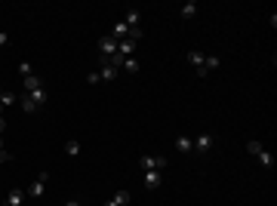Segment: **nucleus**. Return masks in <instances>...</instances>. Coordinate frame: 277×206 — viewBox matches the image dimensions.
I'll return each mask as SVG.
<instances>
[{"instance_id": "obj_1", "label": "nucleus", "mask_w": 277, "mask_h": 206, "mask_svg": "<svg viewBox=\"0 0 277 206\" xmlns=\"http://www.w3.org/2000/svg\"><path fill=\"white\" fill-rule=\"evenodd\" d=\"M213 145H216V135H213V132L194 135V154H197V157H206V154L213 151Z\"/></svg>"}, {"instance_id": "obj_2", "label": "nucleus", "mask_w": 277, "mask_h": 206, "mask_svg": "<svg viewBox=\"0 0 277 206\" xmlns=\"http://www.w3.org/2000/svg\"><path fill=\"white\" fill-rule=\"evenodd\" d=\"M138 166H142L145 172H151V169H166V166H170V157H157V154L148 157V154H145V157H138Z\"/></svg>"}, {"instance_id": "obj_3", "label": "nucleus", "mask_w": 277, "mask_h": 206, "mask_svg": "<svg viewBox=\"0 0 277 206\" xmlns=\"http://www.w3.org/2000/svg\"><path fill=\"white\" fill-rule=\"evenodd\" d=\"M117 43H120V40H114L111 34H105V37L99 40V56H102V59H111V56H117Z\"/></svg>"}, {"instance_id": "obj_4", "label": "nucleus", "mask_w": 277, "mask_h": 206, "mask_svg": "<svg viewBox=\"0 0 277 206\" xmlns=\"http://www.w3.org/2000/svg\"><path fill=\"white\" fill-rule=\"evenodd\" d=\"M185 59H188V65H191V68H194V71H197L200 77H206V56H203V52L191 49V52H188Z\"/></svg>"}, {"instance_id": "obj_5", "label": "nucleus", "mask_w": 277, "mask_h": 206, "mask_svg": "<svg viewBox=\"0 0 277 206\" xmlns=\"http://www.w3.org/2000/svg\"><path fill=\"white\" fill-rule=\"evenodd\" d=\"M46 182H49V175H46V172H40V175L34 178V182L28 185L25 194H28V197H40V194H44V188H46Z\"/></svg>"}, {"instance_id": "obj_6", "label": "nucleus", "mask_w": 277, "mask_h": 206, "mask_svg": "<svg viewBox=\"0 0 277 206\" xmlns=\"http://www.w3.org/2000/svg\"><path fill=\"white\" fill-rule=\"evenodd\" d=\"M163 175H166V169H151V172H145V188H160L163 185Z\"/></svg>"}, {"instance_id": "obj_7", "label": "nucleus", "mask_w": 277, "mask_h": 206, "mask_svg": "<svg viewBox=\"0 0 277 206\" xmlns=\"http://www.w3.org/2000/svg\"><path fill=\"white\" fill-rule=\"evenodd\" d=\"M40 83H44V80H40L37 74H28V77H22V86H25V92H28V95H31V92H37V89H44Z\"/></svg>"}, {"instance_id": "obj_8", "label": "nucleus", "mask_w": 277, "mask_h": 206, "mask_svg": "<svg viewBox=\"0 0 277 206\" xmlns=\"http://www.w3.org/2000/svg\"><path fill=\"white\" fill-rule=\"evenodd\" d=\"M176 151H182V154H194V135H179V139H176Z\"/></svg>"}, {"instance_id": "obj_9", "label": "nucleus", "mask_w": 277, "mask_h": 206, "mask_svg": "<svg viewBox=\"0 0 277 206\" xmlns=\"http://www.w3.org/2000/svg\"><path fill=\"white\" fill-rule=\"evenodd\" d=\"M22 200H25V188H12L9 194H6V203H3V206H22Z\"/></svg>"}, {"instance_id": "obj_10", "label": "nucleus", "mask_w": 277, "mask_h": 206, "mask_svg": "<svg viewBox=\"0 0 277 206\" xmlns=\"http://www.w3.org/2000/svg\"><path fill=\"white\" fill-rule=\"evenodd\" d=\"M127 203H130V191H117V194L111 197L105 206H127Z\"/></svg>"}, {"instance_id": "obj_11", "label": "nucleus", "mask_w": 277, "mask_h": 206, "mask_svg": "<svg viewBox=\"0 0 277 206\" xmlns=\"http://www.w3.org/2000/svg\"><path fill=\"white\" fill-rule=\"evenodd\" d=\"M19 105H22V111H25V114H34V111H37V102L31 99V95H22Z\"/></svg>"}, {"instance_id": "obj_12", "label": "nucleus", "mask_w": 277, "mask_h": 206, "mask_svg": "<svg viewBox=\"0 0 277 206\" xmlns=\"http://www.w3.org/2000/svg\"><path fill=\"white\" fill-rule=\"evenodd\" d=\"M256 157H259V163H262L265 169H271V166H274V157H271V151H265V148H262Z\"/></svg>"}, {"instance_id": "obj_13", "label": "nucleus", "mask_w": 277, "mask_h": 206, "mask_svg": "<svg viewBox=\"0 0 277 206\" xmlns=\"http://www.w3.org/2000/svg\"><path fill=\"white\" fill-rule=\"evenodd\" d=\"M120 71H127V74H136L138 71V62L130 56V59H123V65H120Z\"/></svg>"}, {"instance_id": "obj_14", "label": "nucleus", "mask_w": 277, "mask_h": 206, "mask_svg": "<svg viewBox=\"0 0 277 206\" xmlns=\"http://www.w3.org/2000/svg\"><path fill=\"white\" fill-rule=\"evenodd\" d=\"M179 12H182V19H194V16H197V3H185Z\"/></svg>"}, {"instance_id": "obj_15", "label": "nucleus", "mask_w": 277, "mask_h": 206, "mask_svg": "<svg viewBox=\"0 0 277 206\" xmlns=\"http://www.w3.org/2000/svg\"><path fill=\"white\" fill-rule=\"evenodd\" d=\"M123 22L130 25V31H133V28H138V12H136V9H130V12H127V19H123Z\"/></svg>"}, {"instance_id": "obj_16", "label": "nucleus", "mask_w": 277, "mask_h": 206, "mask_svg": "<svg viewBox=\"0 0 277 206\" xmlns=\"http://www.w3.org/2000/svg\"><path fill=\"white\" fill-rule=\"evenodd\" d=\"M0 105H3V108L16 105V95H12V92H0Z\"/></svg>"}, {"instance_id": "obj_17", "label": "nucleus", "mask_w": 277, "mask_h": 206, "mask_svg": "<svg viewBox=\"0 0 277 206\" xmlns=\"http://www.w3.org/2000/svg\"><path fill=\"white\" fill-rule=\"evenodd\" d=\"M219 56H206V74H210V71H216V68H219Z\"/></svg>"}, {"instance_id": "obj_18", "label": "nucleus", "mask_w": 277, "mask_h": 206, "mask_svg": "<svg viewBox=\"0 0 277 206\" xmlns=\"http://www.w3.org/2000/svg\"><path fill=\"white\" fill-rule=\"evenodd\" d=\"M65 151H68V154H71V157H77V154H80V142H74V139H71V142L65 145Z\"/></svg>"}, {"instance_id": "obj_19", "label": "nucleus", "mask_w": 277, "mask_h": 206, "mask_svg": "<svg viewBox=\"0 0 277 206\" xmlns=\"http://www.w3.org/2000/svg\"><path fill=\"white\" fill-rule=\"evenodd\" d=\"M19 74L28 77V74H34V71H31V65H28V62H22V65H19Z\"/></svg>"}, {"instance_id": "obj_20", "label": "nucleus", "mask_w": 277, "mask_h": 206, "mask_svg": "<svg viewBox=\"0 0 277 206\" xmlns=\"http://www.w3.org/2000/svg\"><path fill=\"white\" fill-rule=\"evenodd\" d=\"M9 160H12V154H9L6 148H0V163H9Z\"/></svg>"}, {"instance_id": "obj_21", "label": "nucleus", "mask_w": 277, "mask_h": 206, "mask_svg": "<svg viewBox=\"0 0 277 206\" xmlns=\"http://www.w3.org/2000/svg\"><path fill=\"white\" fill-rule=\"evenodd\" d=\"M6 40H9L6 34H0V46H6Z\"/></svg>"}, {"instance_id": "obj_22", "label": "nucleus", "mask_w": 277, "mask_h": 206, "mask_svg": "<svg viewBox=\"0 0 277 206\" xmlns=\"http://www.w3.org/2000/svg\"><path fill=\"white\" fill-rule=\"evenodd\" d=\"M3 129H6V120H3V117H0V132H3Z\"/></svg>"}, {"instance_id": "obj_23", "label": "nucleus", "mask_w": 277, "mask_h": 206, "mask_svg": "<svg viewBox=\"0 0 277 206\" xmlns=\"http://www.w3.org/2000/svg\"><path fill=\"white\" fill-rule=\"evenodd\" d=\"M65 206H80V203H77V200H68V203H65Z\"/></svg>"}, {"instance_id": "obj_24", "label": "nucleus", "mask_w": 277, "mask_h": 206, "mask_svg": "<svg viewBox=\"0 0 277 206\" xmlns=\"http://www.w3.org/2000/svg\"><path fill=\"white\" fill-rule=\"evenodd\" d=\"M0 148H3V139H0Z\"/></svg>"}, {"instance_id": "obj_25", "label": "nucleus", "mask_w": 277, "mask_h": 206, "mask_svg": "<svg viewBox=\"0 0 277 206\" xmlns=\"http://www.w3.org/2000/svg\"><path fill=\"white\" fill-rule=\"evenodd\" d=\"M0 111H3V105H0Z\"/></svg>"}]
</instances>
